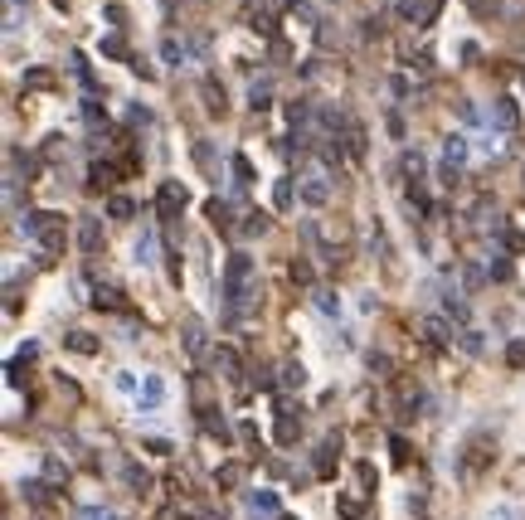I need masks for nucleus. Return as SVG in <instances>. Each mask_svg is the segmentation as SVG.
Listing matches in <instances>:
<instances>
[{
	"instance_id": "nucleus-1",
	"label": "nucleus",
	"mask_w": 525,
	"mask_h": 520,
	"mask_svg": "<svg viewBox=\"0 0 525 520\" xmlns=\"http://www.w3.org/2000/svg\"><path fill=\"white\" fill-rule=\"evenodd\" d=\"M492 462H497V438L472 433V438L462 442V452H457V477H462V482H477Z\"/></svg>"
},
{
	"instance_id": "nucleus-2",
	"label": "nucleus",
	"mask_w": 525,
	"mask_h": 520,
	"mask_svg": "<svg viewBox=\"0 0 525 520\" xmlns=\"http://www.w3.org/2000/svg\"><path fill=\"white\" fill-rule=\"evenodd\" d=\"M336 462H341V433H326V438L316 442V452H311V472H316L321 482H331Z\"/></svg>"
},
{
	"instance_id": "nucleus-3",
	"label": "nucleus",
	"mask_w": 525,
	"mask_h": 520,
	"mask_svg": "<svg viewBox=\"0 0 525 520\" xmlns=\"http://www.w3.org/2000/svg\"><path fill=\"white\" fill-rule=\"evenodd\" d=\"M194 418H199V428H204L209 438L219 442V447H229V442H234V433H229V423H224V413H214L209 404H194Z\"/></svg>"
},
{
	"instance_id": "nucleus-4",
	"label": "nucleus",
	"mask_w": 525,
	"mask_h": 520,
	"mask_svg": "<svg viewBox=\"0 0 525 520\" xmlns=\"http://www.w3.org/2000/svg\"><path fill=\"white\" fill-rule=\"evenodd\" d=\"M214 375H224V380H244V355L234 350V345H214Z\"/></svg>"
},
{
	"instance_id": "nucleus-5",
	"label": "nucleus",
	"mask_w": 525,
	"mask_h": 520,
	"mask_svg": "<svg viewBox=\"0 0 525 520\" xmlns=\"http://www.w3.org/2000/svg\"><path fill=\"white\" fill-rule=\"evenodd\" d=\"M185 199H190V194H185V185H175V180H166L161 194H156V204H161V214H166V219H175V214L185 209Z\"/></svg>"
},
{
	"instance_id": "nucleus-6",
	"label": "nucleus",
	"mask_w": 525,
	"mask_h": 520,
	"mask_svg": "<svg viewBox=\"0 0 525 520\" xmlns=\"http://www.w3.org/2000/svg\"><path fill=\"white\" fill-rule=\"evenodd\" d=\"M54 482H49V487H44V482H34V477H25V482H20V496H25L29 506H39V511H49V506H54Z\"/></svg>"
},
{
	"instance_id": "nucleus-7",
	"label": "nucleus",
	"mask_w": 525,
	"mask_h": 520,
	"mask_svg": "<svg viewBox=\"0 0 525 520\" xmlns=\"http://www.w3.org/2000/svg\"><path fill=\"white\" fill-rule=\"evenodd\" d=\"M161 399H166V380H161V375H146L137 409H141V413H156V409H161Z\"/></svg>"
},
{
	"instance_id": "nucleus-8",
	"label": "nucleus",
	"mask_w": 525,
	"mask_h": 520,
	"mask_svg": "<svg viewBox=\"0 0 525 520\" xmlns=\"http://www.w3.org/2000/svg\"><path fill=\"white\" fill-rule=\"evenodd\" d=\"M78 248H83V253H98V248H103V219H98V214H83V219H78Z\"/></svg>"
},
{
	"instance_id": "nucleus-9",
	"label": "nucleus",
	"mask_w": 525,
	"mask_h": 520,
	"mask_svg": "<svg viewBox=\"0 0 525 520\" xmlns=\"http://www.w3.org/2000/svg\"><path fill=\"white\" fill-rule=\"evenodd\" d=\"M492 112H497V127H501V132H516V127H521V108H516V98H497Z\"/></svg>"
},
{
	"instance_id": "nucleus-10",
	"label": "nucleus",
	"mask_w": 525,
	"mask_h": 520,
	"mask_svg": "<svg viewBox=\"0 0 525 520\" xmlns=\"http://www.w3.org/2000/svg\"><path fill=\"white\" fill-rule=\"evenodd\" d=\"M88 170H93V175H88V190H93V194H98V190H108L112 180L122 175V170H117V165H112V161H93V165H88Z\"/></svg>"
},
{
	"instance_id": "nucleus-11",
	"label": "nucleus",
	"mask_w": 525,
	"mask_h": 520,
	"mask_svg": "<svg viewBox=\"0 0 525 520\" xmlns=\"http://www.w3.org/2000/svg\"><path fill=\"white\" fill-rule=\"evenodd\" d=\"M63 345H68L73 355H98V336H93V331H68Z\"/></svg>"
},
{
	"instance_id": "nucleus-12",
	"label": "nucleus",
	"mask_w": 525,
	"mask_h": 520,
	"mask_svg": "<svg viewBox=\"0 0 525 520\" xmlns=\"http://www.w3.org/2000/svg\"><path fill=\"white\" fill-rule=\"evenodd\" d=\"M180 340H185L190 360H199V355H204V326H199V321H185V326H180Z\"/></svg>"
},
{
	"instance_id": "nucleus-13",
	"label": "nucleus",
	"mask_w": 525,
	"mask_h": 520,
	"mask_svg": "<svg viewBox=\"0 0 525 520\" xmlns=\"http://www.w3.org/2000/svg\"><path fill=\"white\" fill-rule=\"evenodd\" d=\"M204 214H209V224H214V229H229V224H234V204H229V199H219V194H214V199H209V204H204Z\"/></svg>"
},
{
	"instance_id": "nucleus-14",
	"label": "nucleus",
	"mask_w": 525,
	"mask_h": 520,
	"mask_svg": "<svg viewBox=\"0 0 525 520\" xmlns=\"http://www.w3.org/2000/svg\"><path fill=\"white\" fill-rule=\"evenodd\" d=\"M122 477H127V487H132L137 496H151V472H146V467L127 462V467H122Z\"/></svg>"
},
{
	"instance_id": "nucleus-15",
	"label": "nucleus",
	"mask_w": 525,
	"mask_h": 520,
	"mask_svg": "<svg viewBox=\"0 0 525 520\" xmlns=\"http://www.w3.org/2000/svg\"><path fill=\"white\" fill-rule=\"evenodd\" d=\"M93 306H98V311H132L127 297H122V292H112V287H98V292H93Z\"/></svg>"
},
{
	"instance_id": "nucleus-16",
	"label": "nucleus",
	"mask_w": 525,
	"mask_h": 520,
	"mask_svg": "<svg viewBox=\"0 0 525 520\" xmlns=\"http://www.w3.org/2000/svg\"><path fill=\"white\" fill-rule=\"evenodd\" d=\"M297 194H302V204H311V209H316V204H326V185H321V180H302V185H297Z\"/></svg>"
},
{
	"instance_id": "nucleus-17",
	"label": "nucleus",
	"mask_w": 525,
	"mask_h": 520,
	"mask_svg": "<svg viewBox=\"0 0 525 520\" xmlns=\"http://www.w3.org/2000/svg\"><path fill=\"white\" fill-rule=\"evenodd\" d=\"M204 108H209V112H224V108H229V98H224V83L204 78Z\"/></svg>"
},
{
	"instance_id": "nucleus-18",
	"label": "nucleus",
	"mask_w": 525,
	"mask_h": 520,
	"mask_svg": "<svg viewBox=\"0 0 525 520\" xmlns=\"http://www.w3.org/2000/svg\"><path fill=\"white\" fill-rule=\"evenodd\" d=\"M249 506L258 511V516H282V511H277V496H273V492H249Z\"/></svg>"
},
{
	"instance_id": "nucleus-19",
	"label": "nucleus",
	"mask_w": 525,
	"mask_h": 520,
	"mask_svg": "<svg viewBox=\"0 0 525 520\" xmlns=\"http://www.w3.org/2000/svg\"><path fill=\"white\" fill-rule=\"evenodd\" d=\"M239 477H244V467H239V462H224L219 472H214V482H219L224 492H234V487H239Z\"/></svg>"
},
{
	"instance_id": "nucleus-20",
	"label": "nucleus",
	"mask_w": 525,
	"mask_h": 520,
	"mask_svg": "<svg viewBox=\"0 0 525 520\" xmlns=\"http://www.w3.org/2000/svg\"><path fill=\"white\" fill-rule=\"evenodd\" d=\"M25 88H54V68H25Z\"/></svg>"
},
{
	"instance_id": "nucleus-21",
	"label": "nucleus",
	"mask_w": 525,
	"mask_h": 520,
	"mask_svg": "<svg viewBox=\"0 0 525 520\" xmlns=\"http://www.w3.org/2000/svg\"><path fill=\"white\" fill-rule=\"evenodd\" d=\"M44 477H49V482H54L58 492H63V487H68V467L58 462V457H44Z\"/></svg>"
},
{
	"instance_id": "nucleus-22",
	"label": "nucleus",
	"mask_w": 525,
	"mask_h": 520,
	"mask_svg": "<svg viewBox=\"0 0 525 520\" xmlns=\"http://www.w3.org/2000/svg\"><path fill=\"white\" fill-rule=\"evenodd\" d=\"M83 117H88L93 132H108V117H103V108H98V98H88V103H83Z\"/></svg>"
},
{
	"instance_id": "nucleus-23",
	"label": "nucleus",
	"mask_w": 525,
	"mask_h": 520,
	"mask_svg": "<svg viewBox=\"0 0 525 520\" xmlns=\"http://www.w3.org/2000/svg\"><path fill=\"white\" fill-rule=\"evenodd\" d=\"M108 214H112V219H132V214H137V204H132V199H127V194H112Z\"/></svg>"
},
{
	"instance_id": "nucleus-24",
	"label": "nucleus",
	"mask_w": 525,
	"mask_h": 520,
	"mask_svg": "<svg viewBox=\"0 0 525 520\" xmlns=\"http://www.w3.org/2000/svg\"><path fill=\"white\" fill-rule=\"evenodd\" d=\"M316 306H321L326 316H336V321H341V297H336V292H326V287H316Z\"/></svg>"
},
{
	"instance_id": "nucleus-25",
	"label": "nucleus",
	"mask_w": 525,
	"mask_h": 520,
	"mask_svg": "<svg viewBox=\"0 0 525 520\" xmlns=\"http://www.w3.org/2000/svg\"><path fill=\"white\" fill-rule=\"evenodd\" d=\"M249 108H253V112L273 108V93H268V83H253V93H249Z\"/></svg>"
},
{
	"instance_id": "nucleus-26",
	"label": "nucleus",
	"mask_w": 525,
	"mask_h": 520,
	"mask_svg": "<svg viewBox=\"0 0 525 520\" xmlns=\"http://www.w3.org/2000/svg\"><path fill=\"white\" fill-rule=\"evenodd\" d=\"M292 194H297V185H292V180H277L273 204H277V209H287V204H292Z\"/></svg>"
},
{
	"instance_id": "nucleus-27",
	"label": "nucleus",
	"mask_w": 525,
	"mask_h": 520,
	"mask_svg": "<svg viewBox=\"0 0 525 520\" xmlns=\"http://www.w3.org/2000/svg\"><path fill=\"white\" fill-rule=\"evenodd\" d=\"M282 384H287V389H302L306 370H302V365H282Z\"/></svg>"
},
{
	"instance_id": "nucleus-28",
	"label": "nucleus",
	"mask_w": 525,
	"mask_h": 520,
	"mask_svg": "<svg viewBox=\"0 0 525 520\" xmlns=\"http://www.w3.org/2000/svg\"><path fill=\"white\" fill-rule=\"evenodd\" d=\"M506 365H511V370H525V340H511V345H506Z\"/></svg>"
},
{
	"instance_id": "nucleus-29",
	"label": "nucleus",
	"mask_w": 525,
	"mask_h": 520,
	"mask_svg": "<svg viewBox=\"0 0 525 520\" xmlns=\"http://www.w3.org/2000/svg\"><path fill=\"white\" fill-rule=\"evenodd\" d=\"M472 10H477V20H492V15H501V0H467Z\"/></svg>"
},
{
	"instance_id": "nucleus-30",
	"label": "nucleus",
	"mask_w": 525,
	"mask_h": 520,
	"mask_svg": "<svg viewBox=\"0 0 525 520\" xmlns=\"http://www.w3.org/2000/svg\"><path fill=\"white\" fill-rule=\"evenodd\" d=\"M501 244H506V253H525V234H521V229H506Z\"/></svg>"
},
{
	"instance_id": "nucleus-31",
	"label": "nucleus",
	"mask_w": 525,
	"mask_h": 520,
	"mask_svg": "<svg viewBox=\"0 0 525 520\" xmlns=\"http://www.w3.org/2000/svg\"><path fill=\"white\" fill-rule=\"evenodd\" d=\"M239 438L249 442V452H263V438H258V428H253V423H239Z\"/></svg>"
},
{
	"instance_id": "nucleus-32",
	"label": "nucleus",
	"mask_w": 525,
	"mask_h": 520,
	"mask_svg": "<svg viewBox=\"0 0 525 520\" xmlns=\"http://www.w3.org/2000/svg\"><path fill=\"white\" fill-rule=\"evenodd\" d=\"M234 175H239V185H249V180H253V165H249V156H234Z\"/></svg>"
},
{
	"instance_id": "nucleus-33",
	"label": "nucleus",
	"mask_w": 525,
	"mask_h": 520,
	"mask_svg": "<svg viewBox=\"0 0 525 520\" xmlns=\"http://www.w3.org/2000/svg\"><path fill=\"white\" fill-rule=\"evenodd\" d=\"M394 442V447H389V452H394V467H409V442L404 438H389Z\"/></svg>"
},
{
	"instance_id": "nucleus-34",
	"label": "nucleus",
	"mask_w": 525,
	"mask_h": 520,
	"mask_svg": "<svg viewBox=\"0 0 525 520\" xmlns=\"http://www.w3.org/2000/svg\"><path fill=\"white\" fill-rule=\"evenodd\" d=\"M103 54H108V58H127V44L112 34V39H103Z\"/></svg>"
},
{
	"instance_id": "nucleus-35",
	"label": "nucleus",
	"mask_w": 525,
	"mask_h": 520,
	"mask_svg": "<svg viewBox=\"0 0 525 520\" xmlns=\"http://www.w3.org/2000/svg\"><path fill=\"white\" fill-rule=\"evenodd\" d=\"M156 258V248H151V234H141L137 239V263H151Z\"/></svg>"
},
{
	"instance_id": "nucleus-36",
	"label": "nucleus",
	"mask_w": 525,
	"mask_h": 520,
	"mask_svg": "<svg viewBox=\"0 0 525 520\" xmlns=\"http://www.w3.org/2000/svg\"><path fill=\"white\" fill-rule=\"evenodd\" d=\"M370 370H375V375H394V360L389 355H370Z\"/></svg>"
},
{
	"instance_id": "nucleus-37",
	"label": "nucleus",
	"mask_w": 525,
	"mask_h": 520,
	"mask_svg": "<svg viewBox=\"0 0 525 520\" xmlns=\"http://www.w3.org/2000/svg\"><path fill=\"white\" fill-rule=\"evenodd\" d=\"M161 54H166V63H180V58H185V49H180L175 39H166V44H161Z\"/></svg>"
},
{
	"instance_id": "nucleus-38",
	"label": "nucleus",
	"mask_w": 525,
	"mask_h": 520,
	"mask_svg": "<svg viewBox=\"0 0 525 520\" xmlns=\"http://www.w3.org/2000/svg\"><path fill=\"white\" fill-rule=\"evenodd\" d=\"M389 93H394V98H409V78H404V73H394V78H389Z\"/></svg>"
},
{
	"instance_id": "nucleus-39",
	"label": "nucleus",
	"mask_w": 525,
	"mask_h": 520,
	"mask_svg": "<svg viewBox=\"0 0 525 520\" xmlns=\"http://www.w3.org/2000/svg\"><path fill=\"white\" fill-rule=\"evenodd\" d=\"M457 340H462V350H472V355H477V350H482V336H477V331H462V336H457Z\"/></svg>"
},
{
	"instance_id": "nucleus-40",
	"label": "nucleus",
	"mask_w": 525,
	"mask_h": 520,
	"mask_svg": "<svg viewBox=\"0 0 525 520\" xmlns=\"http://www.w3.org/2000/svg\"><path fill=\"white\" fill-rule=\"evenodd\" d=\"M141 442H146V452H156V457H166V452H170L166 438H141Z\"/></svg>"
},
{
	"instance_id": "nucleus-41",
	"label": "nucleus",
	"mask_w": 525,
	"mask_h": 520,
	"mask_svg": "<svg viewBox=\"0 0 525 520\" xmlns=\"http://www.w3.org/2000/svg\"><path fill=\"white\" fill-rule=\"evenodd\" d=\"M127 122H132V127H146V122H151V112H146V108H127Z\"/></svg>"
},
{
	"instance_id": "nucleus-42",
	"label": "nucleus",
	"mask_w": 525,
	"mask_h": 520,
	"mask_svg": "<svg viewBox=\"0 0 525 520\" xmlns=\"http://www.w3.org/2000/svg\"><path fill=\"white\" fill-rule=\"evenodd\" d=\"M492 277H497V282H511V263L497 258V263H492Z\"/></svg>"
},
{
	"instance_id": "nucleus-43",
	"label": "nucleus",
	"mask_w": 525,
	"mask_h": 520,
	"mask_svg": "<svg viewBox=\"0 0 525 520\" xmlns=\"http://www.w3.org/2000/svg\"><path fill=\"white\" fill-rule=\"evenodd\" d=\"M244 229H249V234H263V229H268V219H263V214H249V219H244Z\"/></svg>"
},
{
	"instance_id": "nucleus-44",
	"label": "nucleus",
	"mask_w": 525,
	"mask_h": 520,
	"mask_svg": "<svg viewBox=\"0 0 525 520\" xmlns=\"http://www.w3.org/2000/svg\"><path fill=\"white\" fill-rule=\"evenodd\" d=\"M487 520H516V506H497V511H492Z\"/></svg>"
},
{
	"instance_id": "nucleus-45",
	"label": "nucleus",
	"mask_w": 525,
	"mask_h": 520,
	"mask_svg": "<svg viewBox=\"0 0 525 520\" xmlns=\"http://www.w3.org/2000/svg\"><path fill=\"white\" fill-rule=\"evenodd\" d=\"M83 520H112L108 511H98V506H83Z\"/></svg>"
},
{
	"instance_id": "nucleus-46",
	"label": "nucleus",
	"mask_w": 525,
	"mask_h": 520,
	"mask_svg": "<svg viewBox=\"0 0 525 520\" xmlns=\"http://www.w3.org/2000/svg\"><path fill=\"white\" fill-rule=\"evenodd\" d=\"M277 520H297V516H277Z\"/></svg>"
}]
</instances>
